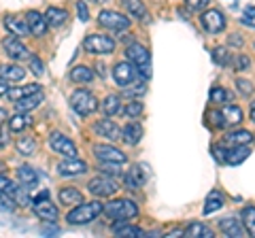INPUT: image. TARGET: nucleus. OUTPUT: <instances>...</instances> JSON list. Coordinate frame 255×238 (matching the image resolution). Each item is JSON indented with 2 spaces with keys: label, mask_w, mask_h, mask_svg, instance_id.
Listing matches in <instances>:
<instances>
[{
  "label": "nucleus",
  "mask_w": 255,
  "mask_h": 238,
  "mask_svg": "<svg viewBox=\"0 0 255 238\" xmlns=\"http://www.w3.org/2000/svg\"><path fill=\"white\" fill-rule=\"evenodd\" d=\"M34 213L38 219L43 221H55L58 219V206H55L53 202H49L47 198H43V200H34Z\"/></svg>",
  "instance_id": "obj_15"
},
{
  "label": "nucleus",
  "mask_w": 255,
  "mask_h": 238,
  "mask_svg": "<svg viewBox=\"0 0 255 238\" xmlns=\"http://www.w3.org/2000/svg\"><path fill=\"white\" fill-rule=\"evenodd\" d=\"M6 140H9V138H6V130H0V149L6 145Z\"/></svg>",
  "instance_id": "obj_53"
},
{
  "label": "nucleus",
  "mask_w": 255,
  "mask_h": 238,
  "mask_svg": "<svg viewBox=\"0 0 255 238\" xmlns=\"http://www.w3.org/2000/svg\"><path fill=\"white\" fill-rule=\"evenodd\" d=\"M219 230L226 236H234V238H243L245 236V228L238 224V219L234 217H226V219H221L219 221Z\"/></svg>",
  "instance_id": "obj_18"
},
{
  "label": "nucleus",
  "mask_w": 255,
  "mask_h": 238,
  "mask_svg": "<svg viewBox=\"0 0 255 238\" xmlns=\"http://www.w3.org/2000/svg\"><path fill=\"white\" fill-rule=\"evenodd\" d=\"M136 70L138 68H134V64L130 60H128V62H119V64H115V68H113L115 83L122 85V87L134 83V79H136Z\"/></svg>",
  "instance_id": "obj_10"
},
{
  "label": "nucleus",
  "mask_w": 255,
  "mask_h": 238,
  "mask_svg": "<svg viewBox=\"0 0 255 238\" xmlns=\"http://www.w3.org/2000/svg\"><path fill=\"white\" fill-rule=\"evenodd\" d=\"M23 77H26V70L21 66H0V79L4 81H21Z\"/></svg>",
  "instance_id": "obj_29"
},
{
  "label": "nucleus",
  "mask_w": 255,
  "mask_h": 238,
  "mask_svg": "<svg viewBox=\"0 0 255 238\" xmlns=\"http://www.w3.org/2000/svg\"><path fill=\"white\" fill-rule=\"evenodd\" d=\"M17 179H19V183L26 185V187H34L38 183V174L34 172L32 166H19L17 168Z\"/></svg>",
  "instance_id": "obj_24"
},
{
  "label": "nucleus",
  "mask_w": 255,
  "mask_h": 238,
  "mask_svg": "<svg viewBox=\"0 0 255 238\" xmlns=\"http://www.w3.org/2000/svg\"><path fill=\"white\" fill-rule=\"evenodd\" d=\"M26 19H28V26H30V34H34V36H43L47 34V17L43 13H38V11H28L26 13Z\"/></svg>",
  "instance_id": "obj_14"
},
{
  "label": "nucleus",
  "mask_w": 255,
  "mask_h": 238,
  "mask_svg": "<svg viewBox=\"0 0 255 238\" xmlns=\"http://www.w3.org/2000/svg\"><path fill=\"white\" fill-rule=\"evenodd\" d=\"M94 155L100 162H115V164H124L128 160L117 147H111V145H94Z\"/></svg>",
  "instance_id": "obj_11"
},
{
  "label": "nucleus",
  "mask_w": 255,
  "mask_h": 238,
  "mask_svg": "<svg viewBox=\"0 0 255 238\" xmlns=\"http://www.w3.org/2000/svg\"><path fill=\"white\" fill-rule=\"evenodd\" d=\"M236 64H238V66H236L238 70H245V68L251 66V60L247 58V55H238V58H236Z\"/></svg>",
  "instance_id": "obj_50"
},
{
  "label": "nucleus",
  "mask_w": 255,
  "mask_h": 238,
  "mask_svg": "<svg viewBox=\"0 0 255 238\" xmlns=\"http://www.w3.org/2000/svg\"><path fill=\"white\" fill-rule=\"evenodd\" d=\"M2 49L4 53L9 55V58L13 60H23V58H30V53L26 49V45H21L15 36H6L4 41H2Z\"/></svg>",
  "instance_id": "obj_13"
},
{
  "label": "nucleus",
  "mask_w": 255,
  "mask_h": 238,
  "mask_svg": "<svg viewBox=\"0 0 255 238\" xmlns=\"http://www.w3.org/2000/svg\"><path fill=\"white\" fill-rule=\"evenodd\" d=\"M45 17H47V23H49V26L60 28L62 23L68 19V13L64 11V9H58V6H49L47 13H45Z\"/></svg>",
  "instance_id": "obj_25"
},
{
  "label": "nucleus",
  "mask_w": 255,
  "mask_h": 238,
  "mask_svg": "<svg viewBox=\"0 0 255 238\" xmlns=\"http://www.w3.org/2000/svg\"><path fill=\"white\" fill-rule=\"evenodd\" d=\"M94 132L100 134V136H105V138H109V140H117L119 136H122V134H119V128L111 121V119H100V121L94 125Z\"/></svg>",
  "instance_id": "obj_17"
},
{
  "label": "nucleus",
  "mask_w": 255,
  "mask_h": 238,
  "mask_svg": "<svg viewBox=\"0 0 255 238\" xmlns=\"http://www.w3.org/2000/svg\"><path fill=\"white\" fill-rule=\"evenodd\" d=\"M9 90H11L9 81H4V79H2V81H0V96H6V94H9Z\"/></svg>",
  "instance_id": "obj_52"
},
{
  "label": "nucleus",
  "mask_w": 255,
  "mask_h": 238,
  "mask_svg": "<svg viewBox=\"0 0 255 238\" xmlns=\"http://www.w3.org/2000/svg\"><path fill=\"white\" fill-rule=\"evenodd\" d=\"M105 213L111 217V219H119V221H126V219H130V217H136L138 215V209H136V204H134L132 200H128V198H122V200H113V202H109L105 206Z\"/></svg>",
  "instance_id": "obj_3"
},
{
  "label": "nucleus",
  "mask_w": 255,
  "mask_h": 238,
  "mask_svg": "<svg viewBox=\"0 0 255 238\" xmlns=\"http://www.w3.org/2000/svg\"><path fill=\"white\" fill-rule=\"evenodd\" d=\"M83 47L90 53L105 55V53H113L115 51V41L111 36H105V34H92V36H87L83 41Z\"/></svg>",
  "instance_id": "obj_5"
},
{
  "label": "nucleus",
  "mask_w": 255,
  "mask_h": 238,
  "mask_svg": "<svg viewBox=\"0 0 255 238\" xmlns=\"http://www.w3.org/2000/svg\"><path fill=\"white\" fill-rule=\"evenodd\" d=\"M102 211H105V206L100 202H81L68 213L66 219L70 226H85V224H90V221H94Z\"/></svg>",
  "instance_id": "obj_1"
},
{
  "label": "nucleus",
  "mask_w": 255,
  "mask_h": 238,
  "mask_svg": "<svg viewBox=\"0 0 255 238\" xmlns=\"http://www.w3.org/2000/svg\"><path fill=\"white\" fill-rule=\"evenodd\" d=\"M249 117H251V121L255 123V100L251 102V111H249Z\"/></svg>",
  "instance_id": "obj_54"
},
{
  "label": "nucleus",
  "mask_w": 255,
  "mask_h": 238,
  "mask_svg": "<svg viewBox=\"0 0 255 238\" xmlns=\"http://www.w3.org/2000/svg\"><path fill=\"white\" fill-rule=\"evenodd\" d=\"M41 100H43V92H36V94H30V96L17 100L15 102V107H17L19 113H28V111L36 109L38 105H41Z\"/></svg>",
  "instance_id": "obj_23"
},
{
  "label": "nucleus",
  "mask_w": 255,
  "mask_h": 238,
  "mask_svg": "<svg viewBox=\"0 0 255 238\" xmlns=\"http://www.w3.org/2000/svg\"><path fill=\"white\" fill-rule=\"evenodd\" d=\"M253 142V134L249 130H236V132H230L226 134L223 138V145H230V147H238V145H249Z\"/></svg>",
  "instance_id": "obj_19"
},
{
  "label": "nucleus",
  "mask_w": 255,
  "mask_h": 238,
  "mask_svg": "<svg viewBox=\"0 0 255 238\" xmlns=\"http://www.w3.org/2000/svg\"><path fill=\"white\" fill-rule=\"evenodd\" d=\"M13 200L17 202V204H21V206H30V204H32V198H30V194L26 192V185H17V187H15Z\"/></svg>",
  "instance_id": "obj_39"
},
{
  "label": "nucleus",
  "mask_w": 255,
  "mask_h": 238,
  "mask_svg": "<svg viewBox=\"0 0 255 238\" xmlns=\"http://www.w3.org/2000/svg\"><path fill=\"white\" fill-rule=\"evenodd\" d=\"M223 117H226V123L230 125H238L243 121V109H238L234 105H228V107H223Z\"/></svg>",
  "instance_id": "obj_34"
},
{
  "label": "nucleus",
  "mask_w": 255,
  "mask_h": 238,
  "mask_svg": "<svg viewBox=\"0 0 255 238\" xmlns=\"http://www.w3.org/2000/svg\"><path fill=\"white\" fill-rule=\"evenodd\" d=\"M70 79H73L75 83H90L94 79V70L87 66H75L70 70Z\"/></svg>",
  "instance_id": "obj_33"
},
{
  "label": "nucleus",
  "mask_w": 255,
  "mask_h": 238,
  "mask_svg": "<svg viewBox=\"0 0 255 238\" xmlns=\"http://www.w3.org/2000/svg\"><path fill=\"white\" fill-rule=\"evenodd\" d=\"M221 206H223V196L219 192L209 194V198H206V202H204V215H211V213L219 211Z\"/></svg>",
  "instance_id": "obj_35"
},
{
  "label": "nucleus",
  "mask_w": 255,
  "mask_h": 238,
  "mask_svg": "<svg viewBox=\"0 0 255 238\" xmlns=\"http://www.w3.org/2000/svg\"><path fill=\"white\" fill-rule=\"evenodd\" d=\"M32 125V117L28 113H17V115H13L9 119V130L11 132H21V130H26Z\"/></svg>",
  "instance_id": "obj_27"
},
{
  "label": "nucleus",
  "mask_w": 255,
  "mask_h": 238,
  "mask_svg": "<svg viewBox=\"0 0 255 238\" xmlns=\"http://www.w3.org/2000/svg\"><path fill=\"white\" fill-rule=\"evenodd\" d=\"M211 100L213 102H221V105H223V102L232 100V96H230L223 87H213V90H211Z\"/></svg>",
  "instance_id": "obj_43"
},
{
  "label": "nucleus",
  "mask_w": 255,
  "mask_h": 238,
  "mask_svg": "<svg viewBox=\"0 0 255 238\" xmlns=\"http://www.w3.org/2000/svg\"><path fill=\"white\" fill-rule=\"evenodd\" d=\"M17 151L21 155H32V153L36 151V140L32 138V136H21L17 140Z\"/></svg>",
  "instance_id": "obj_38"
},
{
  "label": "nucleus",
  "mask_w": 255,
  "mask_h": 238,
  "mask_svg": "<svg viewBox=\"0 0 255 238\" xmlns=\"http://www.w3.org/2000/svg\"><path fill=\"white\" fill-rule=\"evenodd\" d=\"M183 234H185L187 238H213V230L202 226V224H191V226L185 228Z\"/></svg>",
  "instance_id": "obj_32"
},
{
  "label": "nucleus",
  "mask_w": 255,
  "mask_h": 238,
  "mask_svg": "<svg viewBox=\"0 0 255 238\" xmlns=\"http://www.w3.org/2000/svg\"><path fill=\"white\" fill-rule=\"evenodd\" d=\"M90 2H105V0H90Z\"/></svg>",
  "instance_id": "obj_56"
},
{
  "label": "nucleus",
  "mask_w": 255,
  "mask_h": 238,
  "mask_svg": "<svg viewBox=\"0 0 255 238\" xmlns=\"http://www.w3.org/2000/svg\"><path fill=\"white\" fill-rule=\"evenodd\" d=\"M77 11H79V19H81V21L90 19V13H87V6H85L83 0H81V2H77Z\"/></svg>",
  "instance_id": "obj_49"
},
{
  "label": "nucleus",
  "mask_w": 255,
  "mask_h": 238,
  "mask_svg": "<svg viewBox=\"0 0 255 238\" xmlns=\"http://www.w3.org/2000/svg\"><path fill=\"white\" fill-rule=\"evenodd\" d=\"M145 170H142V166H132L130 170L126 174V185L130 189H140L145 185Z\"/></svg>",
  "instance_id": "obj_20"
},
{
  "label": "nucleus",
  "mask_w": 255,
  "mask_h": 238,
  "mask_svg": "<svg viewBox=\"0 0 255 238\" xmlns=\"http://www.w3.org/2000/svg\"><path fill=\"white\" fill-rule=\"evenodd\" d=\"M87 189L94 194V196H102V198H109L117 192V183L111 177H94L90 183H87Z\"/></svg>",
  "instance_id": "obj_8"
},
{
  "label": "nucleus",
  "mask_w": 255,
  "mask_h": 238,
  "mask_svg": "<svg viewBox=\"0 0 255 238\" xmlns=\"http://www.w3.org/2000/svg\"><path fill=\"white\" fill-rule=\"evenodd\" d=\"M30 70H32V73H34L36 77H41L43 73H45V66H43V62L41 60H38V58H34V55H30Z\"/></svg>",
  "instance_id": "obj_45"
},
{
  "label": "nucleus",
  "mask_w": 255,
  "mask_h": 238,
  "mask_svg": "<svg viewBox=\"0 0 255 238\" xmlns=\"http://www.w3.org/2000/svg\"><path fill=\"white\" fill-rule=\"evenodd\" d=\"M211 119H213L215 125H219V128H221V125H226V117H223V113H215V111H213Z\"/></svg>",
  "instance_id": "obj_51"
},
{
  "label": "nucleus",
  "mask_w": 255,
  "mask_h": 238,
  "mask_svg": "<svg viewBox=\"0 0 255 238\" xmlns=\"http://www.w3.org/2000/svg\"><path fill=\"white\" fill-rule=\"evenodd\" d=\"M58 172L64 174V177H75V174H83L87 172V164L77 160V157H68L66 162L58 164Z\"/></svg>",
  "instance_id": "obj_16"
},
{
  "label": "nucleus",
  "mask_w": 255,
  "mask_h": 238,
  "mask_svg": "<svg viewBox=\"0 0 255 238\" xmlns=\"http://www.w3.org/2000/svg\"><path fill=\"white\" fill-rule=\"evenodd\" d=\"M60 202L66 204V206H73V204H81L83 202V196L79 189H73V187H66L60 192Z\"/></svg>",
  "instance_id": "obj_31"
},
{
  "label": "nucleus",
  "mask_w": 255,
  "mask_h": 238,
  "mask_svg": "<svg viewBox=\"0 0 255 238\" xmlns=\"http://www.w3.org/2000/svg\"><path fill=\"white\" fill-rule=\"evenodd\" d=\"M70 107H73L79 115H92L96 109H98V102H96V96L92 92L87 90H77L73 92V96H70Z\"/></svg>",
  "instance_id": "obj_4"
},
{
  "label": "nucleus",
  "mask_w": 255,
  "mask_h": 238,
  "mask_svg": "<svg viewBox=\"0 0 255 238\" xmlns=\"http://www.w3.org/2000/svg\"><path fill=\"white\" fill-rule=\"evenodd\" d=\"M126 58L138 68V73L142 77H149L151 75V58H149V51L142 45H136V43L128 45L126 47Z\"/></svg>",
  "instance_id": "obj_2"
},
{
  "label": "nucleus",
  "mask_w": 255,
  "mask_h": 238,
  "mask_svg": "<svg viewBox=\"0 0 255 238\" xmlns=\"http://www.w3.org/2000/svg\"><path fill=\"white\" fill-rule=\"evenodd\" d=\"M142 109H145V107H142V102H138V100H132V102H128V107L124 109V115L126 117H140L142 115Z\"/></svg>",
  "instance_id": "obj_40"
},
{
  "label": "nucleus",
  "mask_w": 255,
  "mask_h": 238,
  "mask_svg": "<svg viewBox=\"0 0 255 238\" xmlns=\"http://www.w3.org/2000/svg\"><path fill=\"white\" fill-rule=\"evenodd\" d=\"M113 232H115V236H132V238L145 236V232H142L140 228H136V226H128V224H124V219L119 221V224L113 226Z\"/></svg>",
  "instance_id": "obj_28"
},
{
  "label": "nucleus",
  "mask_w": 255,
  "mask_h": 238,
  "mask_svg": "<svg viewBox=\"0 0 255 238\" xmlns=\"http://www.w3.org/2000/svg\"><path fill=\"white\" fill-rule=\"evenodd\" d=\"M98 23L102 28H109V30H117V32H124V30L130 28V19L122 13H115V11H102L98 15Z\"/></svg>",
  "instance_id": "obj_6"
},
{
  "label": "nucleus",
  "mask_w": 255,
  "mask_h": 238,
  "mask_svg": "<svg viewBox=\"0 0 255 238\" xmlns=\"http://www.w3.org/2000/svg\"><path fill=\"white\" fill-rule=\"evenodd\" d=\"M36 92H41V87H38L36 83H32V85H21V87H11L9 90V96L11 100H21V98H26V96H30V94H36Z\"/></svg>",
  "instance_id": "obj_26"
},
{
  "label": "nucleus",
  "mask_w": 255,
  "mask_h": 238,
  "mask_svg": "<svg viewBox=\"0 0 255 238\" xmlns=\"http://www.w3.org/2000/svg\"><path fill=\"white\" fill-rule=\"evenodd\" d=\"M122 6L130 15L138 17V19H145L147 17V9H145V4H142L140 0H122Z\"/></svg>",
  "instance_id": "obj_30"
},
{
  "label": "nucleus",
  "mask_w": 255,
  "mask_h": 238,
  "mask_svg": "<svg viewBox=\"0 0 255 238\" xmlns=\"http://www.w3.org/2000/svg\"><path fill=\"white\" fill-rule=\"evenodd\" d=\"M243 224L247 228V232L255 236V206H245L243 209Z\"/></svg>",
  "instance_id": "obj_37"
},
{
  "label": "nucleus",
  "mask_w": 255,
  "mask_h": 238,
  "mask_svg": "<svg viewBox=\"0 0 255 238\" xmlns=\"http://www.w3.org/2000/svg\"><path fill=\"white\" fill-rule=\"evenodd\" d=\"M15 187H17V185H15L9 177H2V174H0V194H9L13 198Z\"/></svg>",
  "instance_id": "obj_44"
},
{
  "label": "nucleus",
  "mask_w": 255,
  "mask_h": 238,
  "mask_svg": "<svg viewBox=\"0 0 255 238\" xmlns=\"http://www.w3.org/2000/svg\"><path fill=\"white\" fill-rule=\"evenodd\" d=\"M4 117H6V111H4V109H0V121H2Z\"/></svg>",
  "instance_id": "obj_55"
},
{
  "label": "nucleus",
  "mask_w": 255,
  "mask_h": 238,
  "mask_svg": "<svg viewBox=\"0 0 255 238\" xmlns=\"http://www.w3.org/2000/svg\"><path fill=\"white\" fill-rule=\"evenodd\" d=\"M249 149H247V145H238L236 149H228V155H226V164L230 166H238L243 164L247 157H249Z\"/></svg>",
  "instance_id": "obj_22"
},
{
  "label": "nucleus",
  "mask_w": 255,
  "mask_h": 238,
  "mask_svg": "<svg viewBox=\"0 0 255 238\" xmlns=\"http://www.w3.org/2000/svg\"><path fill=\"white\" fill-rule=\"evenodd\" d=\"M200 21H202V28L206 32L211 34H217L221 32L223 28H226V17H223V13L217 11V9H209L200 15Z\"/></svg>",
  "instance_id": "obj_7"
},
{
  "label": "nucleus",
  "mask_w": 255,
  "mask_h": 238,
  "mask_svg": "<svg viewBox=\"0 0 255 238\" xmlns=\"http://www.w3.org/2000/svg\"><path fill=\"white\" fill-rule=\"evenodd\" d=\"M213 60L217 62L219 66H226L230 62V53H228L226 47H215V49H213Z\"/></svg>",
  "instance_id": "obj_42"
},
{
  "label": "nucleus",
  "mask_w": 255,
  "mask_h": 238,
  "mask_svg": "<svg viewBox=\"0 0 255 238\" xmlns=\"http://www.w3.org/2000/svg\"><path fill=\"white\" fill-rule=\"evenodd\" d=\"M4 28L9 30L13 36H26L30 32V26H28V19L26 17H19V15H4Z\"/></svg>",
  "instance_id": "obj_12"
},
{
  "label": "nucleus",
  "mask_w": 255,
  "mask_h": 238,
  "mask_svg": "<svg viewBox=\"0 0 255 238\" xmlns=\"http://www.w3.org/2000/svg\"><path fill=\"white\" fill-rule=\"evenodd\" d=\"M122 138H124L126 145H136V142L142 138V125L140 123H126Z\"/></svg>",
  "instance_id": "obj_21"
},
{
  "label": "nucleus",
  "mask_w": 255,
  "mask_h": 238,
  "mask_svg": "<svg viewBox=\"0 0 255 238\" xmlns=\"http://www.w3.org/2000/svg\"><path fill=\"white\" fill-rule=\"evenodd\" d=\"M243 23L255 28V6H247V9H245V13H243Z\"/></svg>",
  "instance_id": "obj_47"
},
{
  "label": "nucleus",
  "mask_w": 255,
  "mask_h": 238,
  "mask_svg": "<svg viewBox=\"0 0 255 238\" xmlns=\"http://www.w3.org/2000/svg\"><path fill=\"white\" fill-rule=\"evenodd\" d=\"M236 87H238V92H241L243 96H251L253 94V85H251V81H247V79H238Z\"/></svg>",
  "instance_id": "obj_46"
},
{
  "label": "nucleus",
  "mask_w": 255,
  "mask_h": 238,
  "mask_svg": "<svg viewBox=\"0 0 255 238\" xmlns=\"http://www.w3.org/2000/svg\"><path fill=\"white\" fill-rule=\"evenodd\" d=\"M145 92H147L145 81H140V83H130V85L124 87V94H126V96H142Z\"/></svg>",
  "instance_id": "obj_41"
},
{
  "label": "nucleus",
  "mask_w": 255,
  "mask_h": 238,
  "mask_svg": "<svg viewBox=\"0 0 255 238\" xmlns=\"http://www.w3.org/2000/svg\"><path fill=\"white\" fill-rule=\"evenodd\" d=\"M206 4H209V0H187V6L191 11H200Z\"/></svg>",
  "instance_id": "obj_48"
},
{
  "label": "nucleus",
  "mask_w": 255,
  "mask_h": 238,
  "mask_svg": "<svg viewBox=\"0 0 255 238\" xmlns=\"http://www.w3.org/2000/svg\"><path fill=\"white\" fill-rule=\"evenodd\" d=\"M119 96H115V94H111V96H107L105 100H102V113H105V117H113L117 111H119Z\"/></svg>",
  "instance_id": "obj_36"
},
{
  "label": "nucleus",
  "mask_w": 255,
  "mask_h": 238,
  "mask_svg": "<svg viewBox=\"0 0 255 238\" xmlns=\"http://www.w3.org/2000/svg\"><path fill=\"white\" fill-rule=\"evenodd\" d=\"M49 145L55 153H60V155H66V157H77V147H75V142L66 138L64 134L60 132H53L51 136H49Z\"/></svg>",
  "instance_id": "obj_9"
}]
</instances>
